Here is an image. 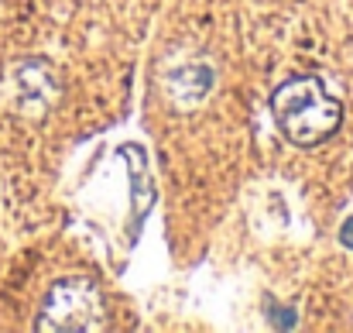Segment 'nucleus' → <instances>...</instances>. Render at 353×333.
Returning <instances> with one entry per match:
<instances>
[{
  "instance_id": "obj_4",
  "label": "nucleus",
  "mask_w": 353,
  "mask_h": 333,
  "mask_svg": "<svg viewBox=\"0 0 353 333\" xmlns=\"http://www.w3.org/2000/svg\"><path fill=\"white\" fill-rule=\"evenodd\" d=\"M213 86V76L206 66H182L168 76V97L179 104V107H192L199 104Z\"/></svg>"
},
{
  "instance_id": "obj_1",
  "label": "nucleus",
  "mask_w": 353,
  "mask_h": 333,
  "mask_svg": "<svg viewBox=\"0 0 353 333\" xmlns=\"http://www.w3.org/2000/svg\"><path fill=\"white\" fill-rule=\"evenodd\" d=\"M271 113L281 134L302 148L326 141L330 134H336L343 120V107L336 104V97H330V90L312 76H299L278 86L271 97Z\"/></svg>"
},
{
  "instance_id": "obj_5",
  "label": "nucleus",
  "mask_w": 353,
  "mask_h": 333,
  "mask_svg": "<svg viewBox=\"0 0 353 333\" xmlns=\"http://www.w3.org/2000/svg\"><path fill=\"white\" fill-rule=\"evenodd\" d=\"M343 240H347V244H353V227H350V223L343 227Z\"/></svg>"
},
{
  "instance_id": "obj_3",
  "label": "nucleus",
  "mask_w": 353,
  "mask_h": 333,
  "mask_svg": "<svg viewBox=\"0 0 353 333\" xmlns=\"http://www.w3.org/2000/svg\"><path fill=\"white\" fill-rule=\"evenodd\" d=\"M10 79H14V100L24 111H41L55 97V83H52V73L45 66H34V62L17 66Z\"/></svg>"
},
{
  "instance_id": "obj_2",
  "label": "nucleus",
  "mask_w": 353,
  "mask_h": 333,
  "mask_svg": "<svg viewBox=\"0 0 353 333\" xmlns=\"http://www.w3.org/2000/svg\"><path fill=\"white\" fill-rule=\"evenodd\" d=\"M107 327V303L97 282L90 278H62L48 289L41 313H38V330L48 333H86Z\"/></svg>"
}]
</instances>
